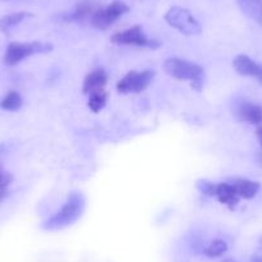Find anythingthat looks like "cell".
<instances>
[{"instance_id":"obj_1","label":"cell","mask_w":262,"mask_h":262,"mask_svg":"<svg viewBox=\"0 0 262 262\" xmlns=\"http://www.w3.org/2000/svg\"><path fill=\"white\" fill-rule=\"evenodd\" d=\"M85 205H86V201H85L84 194L80 191H71L62 208L49 219H47L42 223L41 228L48 231H55L74 225L84 213Z\"/></svg>"},{"instance_id":"obj_2","label":"cell","mask_w":262,"mask_h":262,"mask_svg":"<svg viewBox=\"0 0 262 262\" xmlns=\"http://www.w3.org/2000/svg\"><path fill=\"white\" fill-rule=\"evenodd\" d=\"M163 70L167 75L178 80H188L191 88L200 92L205 84V70L196 63L181 58H168L163 63Z\"/></svg>"},{"instance_id":"obj_3","label":"cell","mask_w":262,"mask_h":262,"mask_svg":"<svg viewBox=\"0 0 262 262\" xmlns=\"http://www.w3.org/2000/svg\"><path fill=\"white\" fill-rule=\"evenodd\" d=\"M53 50V45L41 41L11 42L4 53L3 62L7 66H16L35 54H45Z\"/></svg>"},{"instance_id":"obj_4","label":"cell","mask_w":262,"mask_h":262,"mask_svg":"<svg viewBox=\"0 0 262 262\" xmlns=\"http://www.w3.org/2000/svg\"><path fill=\"white\" fill-rule=\"evenodd\" d=\"M165 21L186 36H195L202 32V25L183 7H172L168 9L165 14Z\"/></svg>"},{"instance_id":"obj_5","label":"cell","mask_w":262,"mask_h":262,"mask_svg":"<svg viewBox=\"0 0 262 262\" xmlns=\"http://www.w3.org/2000/svg\"><path fill=\"white\" fill-rule=\"evenodd\" d=\"M111 41L117 45H131V47L149 48V49H157L161 45L157 40L149 39L139 25H135L125 31L117 32L111 37Z\"/></svg>"},{"instance_id":"obj_6","label":"cell","mask_w":262,"mask_h":262,"mask_svg":"<svg viewBox=\"0 0 262 262\" xmlns=\"http://www.w3.org/2000/svg\"><path fill=\"white\" fill-rule=\"evenodd\" d=\"M128 11H130V8H128L127 4L120 2V0H115L104 8L95 11L90 18V22L95 29L107 30Z\"/></svg>"},{"instance_id":"obj_7","label":"cell","mask_w":262,"mask_h":262,"mask_svg":"<svg viewBox=\"0 0 262 262\" xmlns=\"http://www.w3.org/2000/svg\"><path fill=\"white\" fill-rule=\"evenodd\" d=\"M155 77V71L144 70L142 72L131 71L117 82V90L121 94L140 93L147 89Z\"/></svg>"},{"instance_id":"obj_8","label":"cell","mask_w":262,"mask_h":262,"mask_svg":"<svg viewBox=\"0 0 262 262\" xmlns=\"http://www.w3.org/2000/svg\"><path fill=\"white\" fill-rule=\"evenodd\" d=\"M234 113L242 122L251 123V125H258L262 122V107L248 100H241L236 103L234 107Z\"/></svg>"},{"instance_id":"obj_9","label":"cell","mask_w":262,"mask_h":262,"mask_svg":"<svg viewBox=\"0 0 262 262\" xmlns=\"http://www.w3.org/2000/svg\"><path fill=\"white\" fill-rule=\"evenodd\" d=\"M233 66L239 75L247 77H254L259 84H262V64L254 62L248 55H236L233 62Z\"/></svg>"},{"instance_id":"obj_10","label":"cell","mask_w":262,"mask_h":262,"mask_svg":"<svg viewBox=\"0 0 262 262\" xmlns=\"http://www.w3.org/2000/svg\"><path fill=\"white\" fill-rule=\"evenodd\" d=\"M215 196L221 205H225L229 210L233 211L238 206L241 196L236 193L235 188L231 183H219L216 184Z\"/></svg>"},{"instance_id":"obj_11","label":"cell","mask_w":262,"mask_h":262,"mask_svg":"<svg viewBox=\"0 0 262 262\" xmlns=\"http://www.w3.org/2000/svg\"><path fill=\"white\" fill-rule=\"evenodd\" d=\"M107 74L103 69H97L94 71L90 72L84 80V85H82V92L84 94H92L94 92H99V90H104L105 84H107Z\"/></svg>"},{"instance_id":"obj_12","label":"cell","mask_w":262,"mask_h":262,"mask_svg":"<svg viewBox=\"0 0 262 262\" xmlns=\"http://www.w3.org/2000/svg\"><path fill=\"white\" fill-rule=\"evenodd\" d=\"M231 184L235 188L236 193L241 198H244V200H252L254 196L257 195L258 193L259 188V183L253 180H248V179H234L231 181Z\"/></svg>"},{"instance_id":"obj_13","label":"cell","mask_w":262,"mask_h":262,"mask_svg":"<svg viewBox=\"0 0 262 262\" xmlns=\"http://www.w3.org/2000/svg\"><path fill=\"white\" fill-rule=\"evenodd\" d=\"M236 3L246 16L262 27V0H236Z\"/></svg>"},{"instance_id":"obj_14","label":"cell","mask_w":262,"mask_h":262,"mask_svg":"<svg viewBox=\"0 0 262 262\" xmlns=\"http://www.w3.org/2000/svg\"><path fill=\"white\" fill-rule=\"evenodd\" d=\"M94 9H93V4L89 3V2H82V3H79L74 8V11L70 12V13L64 14L62 17L64 21H71V22H80L86 19L88 17L93 16L94 13Z\"/></svg>"},{"instance_id":"obj_15","label":"cell","mask_w":262,"mask_h":262,"mask_svg":"<svg viewBox=\"0 0 262 262\" xmlns=\"http://www.w3.org/2000/svg\"><path fill=\"white\" fill-rule=\"evenodd\" d=\"M22 105H24L22 95L18 92H14V90H11V92L7 93L3 99L0 100V108L4 111L16 112V111L21 110Z\"/></svg>"},{"instance_id":"obj_16","label":"cell","mask_w":262,"mask_h":262,"mask_svg":"<svg viewBox=\"0 0 262 262\" xmlns=\"http://www.w3.org/2000/svg\"><path fill=\"white\" fill-rule=\"evenodd\" d=\"M29 17H32V14L29 13V12H17V13L2 17L0 18V31H8L12 27L19 25Z\"/></svg>"},{"instance_id":"obj_17","label":"cell","mask_w":262,"mask_h":262,"mask_svg":"<svg viewBox=\"0 0 262 262\" xmlns=\"http://www.w3.org/2000/svg\"><path fill=\"white\" fill-rule=\"evenodd\" d=\"M107 98L108 95L105 93V90H99V92L92 93V94H89L88 107L94 113H98L105 107V104H107Z\"/></svg>"},{"instance_id":"obj_18","label":"cell","mask_w":262,"mask_h":262,"mask_svg":"<svg viewBox=\"0 0 262 262\" xmlns=\"http://www.w3.org/2000/svg\"><path fill=\"white\" fill-rule=\"evenodd\" d=\"M228 251V243L223 239H216V241L211 242L206 248H203V254L210 258H216V257H221L225 252Z\"/></svg>"},{"instance_id":"obj_19","label":"cell","mask_w":262,"mask_h":262,"mask_svg":"<svg viewBox=\"0 0 262 262\" xmlns=\"http://www.w3.org/2000/svg\"><path fill=\"white\" fill-rule=\"evenodd\" d=\"M196 189L201 191L202 194L208 196H215V190H216V184L212 183L210 180H206V179H202V180H198L195 184Z\"/></svg>"},{"instance_id":"obj_20","label":"cell","mask_w":262,"mask_h":262,"mask_svg":"<svg viewBox=\"0 0 262 262\" xmlns=\"http://www.w3.org/2000/svg\"><path fill=\"white\" fill-rule=\"evenodd\" d=\"M12 181H13V176L9 172H7V171H2V172H0V190L8 189V186L11 185Z\"/></svg>"},{"instance_id":"obj_21","label":"cell","mask_w":262,"mask_h":262,"mask_svg":"<svg viewBox=\"0 0 262 262\" xmlns=\"http://www.w3.org/2000/svg\"><path fill=\"white\" fill-rule=\"evenodd\" d=\"M9 195V190L8 189H4V190H0V203L3 202L6 200L7 196Z\"/></svg>"},{"instance_id":"obj_22","label":"cell","mask_w":262,"mask_h":262,"mask_svg":"<svg viewBox=\"0 0 262 262\" xmlns=\"http://www.w3.org/2000/svg\"><path fill=\"white\" fill-rule=\"evenodd\" d=\"M249 262H262V254H253Z\"/></svg>"},{"instance_id":"obj_23","label":"cell","mask_w":262,"mask_h":262,"mask_svg":"<svg viewBox=\"0 0 262 262\" xmlns=\"http://www.w3.org/2000/svg\"><path fill=\"white\" fill-rule=\"evenodd\" d=\"M256 134H257V138H258V142H259V144H261V147H262V126H261V127H258V128H257Z\"/></svg>"},{"instance_id":"obj_24","label":"cell","mask_w":262,"mask_h":262,"mask_svg":"<svg viewBox=\"0 0 262 262\" xmlns=\"http://www.w3.org/2000/svg\"><path fill=\"white\" fill-rule=\"evenodd\" d=\"M221 262H238L236 261V259H234V258H230V257H229V258H225V259H223V261Z\"/></svg>"},{"instance_id":"obj_25","label":"cell","mask_w":262,"mask_h":262,"mask_svg":"<svg viewBox=\"0 0 262 262\" xmlns=\"http://www.w3.org/2000/svg\"><path fill=\"white\" fill-rule=\"evenodd\" d=\"M258 247H259V249H262V238L258 241Z\"/></svg>"},{"instance_id":"obj_26","label":"cell","mask_w":262,"mask_h":262,"mask_svg":"<svg viewBox=\"0 0 262 262\" xmlns=\"http://www.w3.org/2000/svg\"><path fill=\"white\" fill-rule=\"evenodd\" d=\"M2 171H4V166L0 163V172H2Z\"/></svg>"},{"instance_id":"obj_27","label":"cell","mask_w":262,"mask_h":262,"mask_svg":"<svg viewBox=\"0 0 262 262\" xmlns=\"http://www.w3.org/2000/svg\"><path fill=\"white\" fill-rule=\"evenodd\" d=\"M0 2H8V0H0Z\"/></svg>"}]
</instances>
